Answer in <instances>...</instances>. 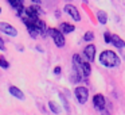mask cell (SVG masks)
Instances as JSON below:
<instances>
[{"mask_svg": "<svg viewBox=\"0 0 125 115\" xmlns=\"http://www.w3.org/2000/svg\"><path fill=\"white\" fill-rule=\"evenodd\" d=\"M61 72H62L61 66H55V68H54V73H55V74H61Z\"/></svg>", "mask_w": 125, "mask_h": 115, "instance_id": "obj_19", "label": "cell"}, {"mask_svg": "<svg viewBox=\"0 0 125 115\" xmlns=\"http://www.w3.org/2000/svg\"><path fill=\"white\" fill-rule=\"evenodd\" d=\"M49 107H50V110H51V112H54V114H59V112H61L59 104L55 103L54 100H50L49 101Z\"/></svg>", "mask_w": 125, "mask_h": 115, "instance_id": "obj_13", "label": "cell"}, {"mask_svg": "<svg viewBox=\"0 0 125 115\" xmlns=\"http://www.w3.org/2000/svg\"><path fill=\"white\" fill-rule=\"evenodd\" d=\"M47 33H49V35L54 39V43L57 45L58 47H63V46H65V43H66L65 35H63L58 29H47Z\"/></svg>", "mask_w": 125, "mask_h": 115, "instance_id": "obj_2", "label": "cell"}, {"mask_svg": "<svg viewBox=\"0 0 125 115\" xmlns=\"http://www.w3.org/2000/svg\"><path fill=\"white\" fill-rule=\"evenodd\" d=\"M8 92L11 93L14 98L19 99V100H24V93H23L18 87H15V85H11V87L8 88Z\"/></svg>", "mask_w": 125, "mask_h": 115, "instance_id": "obj_9", "label": "cell"}, {"mask_svg": "<svg viewBox=\"0 0 125 115\" xmlns=\"http://www.w3.org/2000/svg\"><path fill=\"white\" fill-rule=\"evenodd\" d=\"M8 4L16 10V11H18V15H19L20 12L24 10V6H23V1H22V0H18V1H15V0H8Z\"/></svg>", "mask_w": 125, "mask_h": 115, "instance_id": "obj_11", "label": "cell"}, {"mask_svg": "<svg viewBox=\"0 0 125 115\" xmlns=\"http://www.w3.org/2000/svg\"><path fill=\"white\" fill-rule=\"evenodd\" d=\"M112 45H113L114 47H117V49H124L125 47V41L121 38V37H118L117 34H112Z\"/></svg>", "mask_w": 125, "mask_h": 115, "instance_id": "obj_8", "label": "cell"}, {"mask_svg": "<svg viewBox=\"0 0 125 115\" xmlns=\"http://www.w3.org/2000/svg\"><path fill=\"white\" fill-rule=\"evenodd\" d=\"M63 11H65L67 15H70L75 22H79V20H81V14H79L78 8H77L75 6H73V4H66L65 8H63Z\"/></svg>", "mask_w": 125, "mask_h": 115, "instance_id": "obj_5", "label": "cell"}, {"mask_svg": "<svg viewBox=\"0 0 125 115\" xmlns=\"http://www.w3.org/2000/svg\"><path fill=\"white\" fill-rule=\"evenodd\" d=\"M74 95H75V99L79 104H85L87 101V99H89V89L86 87L79 85V87H77L74 89Z\"/></svg>", "mask_w": 125, "mask_h": 115, "instance_id": "obj_3", "label": "cell"}, {"mask_svg": "<svg viewBox=\"0 0 125 115\" xmlns=\"http://www.w3.org/2000/svg\"><path fill=\"white\" fill-rule=\"evenodd\" d=\"M83 56L86 58L87 62H93L95 58V46L93 43H89L86 47L83 49Z\"/></svg>", "mask_w": 125, "mask_h": 115, "instance_id": "obj_7", "label": "cell"}, {"mask_svg": "<svg viewBox=\"0 0 125 115\" xmlns=\"http://www.w3.org/2000/svg\"><path fill=\"white\" fill-rule=\"evenodd\" d=\"M93 106H94V108L100 112L102 111V110H105V106H106L105 96H104L102 93H95V95L93 96Z\"/></svg>", "mask_w": 125, "mask_h": 115, "instance_id": "obj_4", "label": "cell"}, {"mask_svg": "<svg viewBox=\"0 0 125 115\" xmlns=\"http://www.w3.org/2000/svg\"><path fill=\"white\" fill-rule=\"evenodd\" d=\"M93 39H94V34H93L92 31H87V33H85V35H83V41H86V42H92Z\"/></svg>", "mask_w": 125, "mask_h": 115, "instance_id": "obj_15", "label": "cell"}, {"mask_svg": "<svg viewBox=\"0 0 125 115\" xmlns=\"http://www.w3.org/2000/svg\"><path fill=\"white\" fill-rule=\"evenodd\" d=\"M58 30H59L62 34H70V33H73V31L75 30V26L70 25V23L63 22V23H61V25H59V29H58Z\"/></svg>", "mask_w": 125, "mask_h": 115, "instance_id": "obj_10", "label": "cell"}, {"mask_svg": "<svg viewBox=\"0 0 125 115\" xmlns=\"http://www.w3.org/2000/svg\"><path fill=\"white\" fill-rule=\"evenodd\" d=\"M0 50H1V52H4V50H6V45H4V41L1 38H0Z\"/></svg>", "mask_w": 125, "mask_h": 115, "instance_id": "obj_18", "label": "cell"}, {"mask_svg": "<svg viewBox=\"0 0 125 115\" xmlns=\"http://www.w3.org/2000/svg\"><path fill=\"white\" fill-rule=\"evenodd\" d=\"M100 62L102 66L108 69H113V68H118L121 60L117 56V53H114L113 50H104L100 54Z\"/></svg>", "mask_w": 125, "mask_h": 115, "instance_id": "obj_1", "label": "cell"}, {"mask_svg": "<svg viewBox=\"0 0 125 115\" xmlns=\"http://www.w3.org/2000/svg\"><path fill=\"white\" fill-rule=\"evenodd\" d=\"M101 115H110V112L105 108V110H102V111H101Z\"/></svg>", "mask_w": 125, "mask_h": 115, "instance_id": "obj_20", "label": "cell"}, {"mask_svg": "<svg viewBox=\"0 0 125 115\" xmlns=\"http://www.w3.org/2000/svg\"><path fill=\"white\" fill-rule=\"evenodd\" d=\"M59 99H61V101H62L63 107H65V111L67 112V114H70V106H69L67 98H65V95H63V93H59Z\"/></svg>", "mask_w": 125, "mask_h": 115, "instance_id": "obj_14", "label": "cell"}, {"mask_svg": "<svg viewBox=\"0 0 125 115\" xmlns=\"http://www.w3.org/2000/svg\"><path fill=\"white\" fill-rule=\"evenodd\" d=\"M97 19H98V23L106 25L108 23V14L105 11H97Z\"/></svg>", "mask_w": 125, "mask_h": 115, "instance_id": "obj_12", "label": "cell"}, {"mask_svg": "<svg viewBox=\"0 0 125 115\" xmlns=\"http://www.w3.org/2000/svg\"><path fill=\"white\" fill-rule=\"evenodd\" d=\"M0 14H1V8H0Z\"/></svg>", "mask_w": 125, "mask_h": 115, "instance_id": "obj_21", "label": "cell"}, {"mask_svg": "<svg viewBox=\"0 0 125 115\" xmlns=\"http://www.w3.org/2000/svg\"><path fill=\"white\" fill-rule=\"evenodd\" d=\"M0 31L4 33V34H7V35H10V37H16L18 35L16 29H15L14 26L6 23V22H0Z\"/></svg>", "mask_w": 125, "mask_h": 115, "instance_id": "obj_6", "label": "cell"}, {"mask_svg": "<svg viewBox=\"0 0 125 115\" xmlns=\"http://www.w3.org/2000/svg\"><path fill=\"white\" fill-rule=\"evenodd\" d=\"M104 39H105V43H110L112 42V34L109 31H105L104 33Z\"/></svg>", "mask_w": 125, "mask_h": 115, "instance_id": "obj_17", "label": "cell"}, {"mask_svg": "<svg viewBox=\"0 0 125 115\" xmlns=\"http://www.w3.org/2000/svg\"><path fill=\"white\" fill-rule=\"evenodd\" d=\"M0 66H1L3 69H8V68H10V62H8V61H7L6 58L3 57V56L0 57Z\"/></svg>", "mask_w": 125, "mask_h": 115, "instance_id": "obj_16", "label": "cell"}]
</instances>
